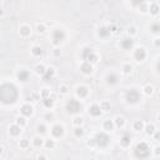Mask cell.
Returning a JSON list of instances; mask_svg holds the SVG:
<instances>
[{"instance_id":"6da1fadb","label":"cell","mask_w":160,"mask_h":160,"mask_svg":"<svg viewBox=\"0 0 160 160\" xmlns=\"http://www.w3.org/2000/svg\"><path fill=\"white\" fill-rule=\"evenodd\" d=\"M18 98H19V93L14 84L4 83L0 85V102L3 104H6V105L14 104L16 103Z\"/></svg>"},{"instance_id":"7a4b0ae2","label":"cell","mask_w":160,"mask_h":160,"mask_svg":"<svg viewBox=\"0 0 160 160\" xmlns=\"http://www.w3.org/2000/svg\"><path fill=\"white\" fill-rule=\"evenodd\" d=\"M151 154V150H150V146L148 143L145 142H140L136 146H135V150H134V155L135 158L138 159H146L149 158Z\"/></svg>"},{"instance_id":"3957f363","label":"cell","mask_w":160,"mask_h":160,"mask_svg":"<svg viewBox=\"0 0 160 160\" xmlns=\"http://www.w3.org/2000/svg\"><path fill=\"white\" fill-rule=\"evenodd\" d=\"M82 108H83L82 103H80L79 100L74 99V98L69 99L68 102H66V105H65V109H66V111L69 114H78V113H80Z\"/></svg>"},{"instance_id":"277c9868","label":"cell","mask_w":160,"mask_h":160,"mask_svg":"<svg viewBox=\"0 0 160 160\" xmlns=\"http://www.w3.org/2000/svg\"><path fill=\"white\" fill-rule=\"evenodd\" d=\"M110 136L104 133V131H100L95 135V143H96V146L99 148H106L109 144H110Z\"/></svg>"},{"instance_id":"5b68a950","label":"cell","mask_w":160,"mask_h":160,"mask_svg":"<svg viewBox=\"0 0 160 160\" xmlns=\"http://www.w3.org/2000/svg\"><path fill=\"white\" fill-rule=\"evenodd\" d=\"M65 31L63 29H55L51 34V43L55 46H59L65 40Z\"/></svg>"},{"instance_id":"8992f818","label":"cell","mask_w":160,"mask_h":160,"mask_svg":"<svg viewBox=\"0 0 160 160\" xmlns=\"http://www.w3.org/2000/svg\"><path fill=\"white\" fill-rule=\"evenodd\" d=\"M125 100L128 104H136L142 100V96H140V93L136 89H129L125 94Z\"/></svg>"},{"instance_id":"52a82bcc","label":"cell","mask_w":160,"mask_h":160,"mask_svg":"<svg viewBox=\"0 0 160 160\" xmlns=\"http://www.w3.org/2000/svg\"><path fill=\"white\" fill-rule=\"evenodd\" d=\"M146 55H148V54H146V50H145V48H143V46L136 48V49L134 50V54H133L135 62H138V63H143L144 60L146 59Z\"/></svg>"},{"instance_id":"ba28073f","label":"cell","mask_w":160,"mask_h":160,"mask_svg":"<svg viewBox=\"0 0 160 160\" xmlns=\"http://www.w3.org/2000/svg\"><path fill=\"white\" fill-rule=\"evenodd\" d=\"M134 39L130 38V36H126V38H123L122 42H120V48H122L123 50H131L134 48Z\"/></svg>"},{"instance_id":"9c48e42d","label":"cell","mask_w":160,"mask_h":160,"mask_svg":"<svg viewBox=\"0 0 160 160\" xmlns=\"http://www.w3.org/2000/svg\"><path fill=\"white\" fill-rule=\"evenodd\" d=\"M88 113H89V115H91V116H94V118H99V116L103 115L104 111L102 110V108H100L99 104H93V105L89 106Z\"/></svg>"},{"instance_id":"30bf717a","label":"cell","mask_w":160,"mask_h":160,"mask_svg":"<svg viewBox=\"0 0 160 160\" xmlns=\"http://www.w3.org/2000/svg\"><path fill=\"white\" fill-rule=\"evenodd\" d=\"M51 135L55 138V139H59L64 135V126L60 125V124H55L53 128H51Z\"/></svg>"},{"instance_id":"8fae6325","label":"cell","mask_w":160,"mask_h":160,"mask_svg":"<svg viewBox=\"0 0 160 160\" xmlns=\"http://www.w3.org/2000/svg\"><path fill=\"white\" fill-rule=\"evenodd\" d=\"M119 75L116 73H109L106 76H105V82L108 85H116L119 83Z\"/></svg>"},{"instance_id":"7c38bea8","label":"cell","mask_w":160,"mask_h":160,"mask_svg":"<svg viewBox=\"0 0 160 160\" xmlns=\"http://www.w3.org/2000/svg\"><path fill=\"white\" fill-rule=\"evenodd\" d=\"M20 113H22V115H24V116H31L34 114V108L29 103H25V104L22 105V108H20Z\"/></svg>"},{"instance_id":"4fadbf2b","label":"cell","mask_w":160,"mask_h":160,"mask_svg":"<svg viewBox=\"0 0 160 160\" xmlns=\"http://www.w3.org/2000/svg\"><path fill=\"white\" fill-rule=\"evenodd\" d=\"M89 88L86 85H80L76 88V96L80 98V99H85L88 95H89Z\"/></svg>"},{"instance_id":"5bb4252c","label":"cell","mask_w":160,"mask_h":160,"mask_svg":"<svg viewBox=\"0 0 160 160\" xmlns=\"http://www.w3.org/2000/svg\"><path fill=\"white\" fill-rule=\"evenodd\" d=\"M16 78H18L19 82L26 83L28 80H29V78H30V73H29L28 70H25V69H22V70H19V71L16 73Z\"/></svg>"},{"instance_id":"9a60e30c","label":"cell","mask_w":160,"mask_h":160,"mask_svg":"<svg viewBox=\"0 0 160 160\" xmlns=\"http://www.w3.org/2000/svg\"><path fill=\"white\" fill-rule=\"evenodd\" d=\"M54 104H55V95H53V94H50V96L43 99V105H44V108H46V109H49V110L53 109Z\"/></svg>"},{"instance_id":"2e32d148","label":"cell","mask_w":160,"mask_h":160,"mask_svg":"<svg viewBox=\"0 0 160 160\" xmlns=\"http://www.w3.org/2000/svg\"><path fill=\"white\" fill-rule=\"evenodd\" d=\"M19 34H20V36H23V38L30 36V35H31V28H30V25H28V24L20 25V28H19Z\"/></svg>"},{"instance_id":"e0dca14e","label":"cell","mask_w":160,"mask_h":160,"mask_svg":"<svg viewBox=\"0 0 160 160\" xmlns=\"http://www.w3.org/2000/svg\"><path fill=\"white\" fill-rule=\"evenodd\" d=\"M80 71H82L83 74H85V75H91L93 71H94V68H93V65L90 63L84 62L82 65H80Z\"/></svg>"},{"instance_id":"ac0fdd59","label":"cell","mask_w":160,"mask_h":160,"mask_svg":"<svg viewBox=\"0 0 160 160\" xmlns=\"http://www.w3.org/2000/svg\"><path fill=\"white\" fill-rule=\"evenodd\" d=\"M9 133H10L11 136H15V138H16V136H19L20 134L23 133V128L14 123V124H11V125L9 126Z\"/></svg>"},{"instance_id":"d6986e66","label":"cell","mask_w":160,"mask_h":160,"mask_svg":"<svg viewBox=\"0 0 160 160\" xmlns=\"http://www.w3.org/2000/svg\"><path fill=\"white\" fill-rule=\"evenodd\" d=\"M55 68H53V66H50V68H46V70H45V73H44V75H43V80L44 82H50V80L55 76Z\"/></svg>"},{"instance_id":"ffe728a7","label":"cell","mask_w":160,"mask_h":160,"mask_svg":"<svg viewBox=\"0 0 160 160\" xmlns=\"http://www.w3.org/2000/svg\"><path fill=\"white\" fill-rule=\"evenodd\" d=\"M131 144V136L129 133H125L122 135V138H120V145H122L123 148H128L129 145Z\"/></svg>"},{"instance_id":"44dd1931","label":"cell","mask_w":160,"mask_h":160,"mask_svg":"<svg viewBox=\"0 0 160 160\" xmlns=\"http://www.w3.org/2000/svg\"><path fill=\"white\" fill-rule=\"evenodd\" d=\"M111 35V33H110V30L108 29V26H100L99 29H98V36L100 38V39H106V38H109Z\"/></svg>"},{"instance_id":"7402d4cb","label":"cell","mask_w":160,"mask_h":160,"mask_svg":"<svg viewBox=\"0 0 160 160\" xmlns=\"http://www.w3.org/2000/svg\"><path fill=\"white\" fill-rule=\"evenodd\" d=\"M144 122L143 120H140V119H136V120H134V123H133V130H135V131H142V130H144Z\"/></svg>"},{"instance_id":"603a6c76","label":"cell","mask_w":160,"mask_h":160,"mask_svg":"<svg viewBox=\"0 0 160 160\" xmlns=\"http://www.w3.org/2000/svg\"><path fill=\"white\" fill-rule=\"evenodd\" d=\"M84 62H88V63H90L91 65H95V64H98V62H99V56H98V54H95L94 51H91V53L88 55V58L84 60Z\"/></svg>"},{"instance_id":"cb8c5ba5","label":"cell","mask_w":160,"mask_h":160,"mask_svg":"<svg viewBox=\"0 0 160 160\" xmlns=\"http://www.w3.org/2000/svg\"><path fill=\"white\" fill-rule=\"evenodd\" d=\"M114 122V125L116 126V128H124V125H125V118L124 116H115V119L113 120Z\"/></svg>"},{"instance_id":"d4e9b609","label":"cell","mask_w":160,"mask_h":160,"mask_svg":"<svg viewBox=\"0 0 160 160\" xmlns=\"http://www.w3.org/2000/svg\"><path fill=\"white\" fill-rule=\"evenodd\" d=\"M103 128H104V130H105V131H113V130H114V128H115L114 122H113V120H110V119L104 120V123H103Z\"/></svg>"},{"instance_id":"484cf974","label":"cell","mask_w":160,"mask_h":160,"mask_svg":"<svg viewBox=\"0 0 160 160\" xmlns=\"http://www.w3.org/2000/svg\"><path fill=\"white\" fill-rule=\"evenodd\" d=\"M45 70H46V66H45L44 64H36V65L34 66V71H35V74L39 75V76H43L44 73H45Z\"/></svg>"},{"instance_id":"4316f807","label":"cell","mask_w":160,"mask_h":160,"mask_svg":"<svg viewBox=\"0 0 160 160\" xmlns=\"http://www.w3.org/2000/svg\"><path fill=\"white\" fill-rule=\"evenodd\" d=\"M15 124H18L19 126H22V128H24V126H26L28 125V120H26V116H24V115H22V116H16V119H15Z\"/></svg>"},{"instance_id":"83f0119b","label":"cell","mask_w":160,"mask_h":160,"mask_svg":"<svg viewBox=\"0 0 160 160\" xmlns=\"http://www.w3.org/2000/svg\"><path fill=\"white\" fill-rule=\"evenodd\" d=\"M159 11H160V8H159V4H158V3H151V4L149 5V13H150L151 15L156 16V15L159 14Z\"/></svg>"},{"instance_id":"f1b7e54d","label":"cell","mask_w":160,"mask_h":160,"mask_svg":"<svg viewBox=\"0 0 160 160\" xmlns=\"http://www.w3.org/2000/svg\"><path fill=\"white\" fill-rule=\"evenodd\" d=\"M122 71H123L125 75H130V74L134 71V66H133L130 63H125V64H123V66H122Z\"/></svg>"},{"instance_id":"f546056e","label":"cell","mask_w":160,"mask_h":160,"mask_svg":"<svg viewBox=\"0 0 160 160\" xmlns=\"http://www.w3.org/2000/svg\"><path fill=\"white\" fill-rule=\"evenodd\" d=\"M144 130H145V133H146V135H149V136H151L155 131H156V128H155V125L153 124V123H149V124H146V125H144Z\"/></svg>"},{"instance_id":"4dcf8cb0","label":"cell","mask_w":160,"mask_h":160,"mask_svg":"<svg viewBox=\"0 0 160 160\" xmlns=\"http://www.w3.org/2000/svg\"><path fill=\"white\" fill-rule=\"evenodd\" d=\"M83 124H84V118L83 116H80V115L74 116V119H73V125L74 126H83Z\"/></svg>"},{"instance_id":"1f68e13d","label":"cell","mask_w":160,"mask_h":160,"mask_svg":"<svg viewBox=\"0 0 160 160\" xmlns=\"http://www.w3.org/2000/svg\"><path fill=\"white\" fill-rule=\"evenodd\" d=\"M150 31L155 35H158L160 33V23L159 22H154L150 24Z\"/></svg>"},{"instance_id":"d6a6232c","label":"cell","mask_w":160,"mask_h":160,"mask_svg":"<svg viewBox=\"0 0 160 160\" xmlns=\"http://www.w3.org/2000/svg\"><path fill=\"white\" fill-rule=\"evenodd\" d=\"M143 91H144V94H145V95L151 96V95L154 94V91H155V88H154L151 84H146V85L143 88Z\"/></svg>"},{"instance_id":"836d02e7","label":"cell","mask_w":160,"mask_h":160,"mask_svg":"<svg viewBox=\"0 0 160 160\" xmlns=\"http://www.w3.org/2000/svg\"><path fill=\"white\" fill-rule=\"evenodd\" d=\"M33 145H34L35 148H42V146L44 145L43 138H42V136H35V138L33 139Z\"/></svg>"},{"instance_id":"e575fe53","label":"cell","mask_w":160,"mask_h":160,"mask_svg":"<svg viewBox=\"0 0 160 160\" xmlns=\"http://www.w3.org/2000/svg\"><path fill=\"white\" fill-rule=\"evenodd\" d=\"M126 34H128V36L134 38V36L138 34V28H136L135 25H130V26H128V29H126Z\"/></svg>"},{"instance_id":"d590c367","label":"cell","mask_w":160,"mask_h":160,"mask_svg":"<svg viewBox=\"0 0 160 160\" xmlns=\"http://www.w3.org/2000/svg\"><path fill=\"white\" fill-rule=\"evenodd\" d=\"M69 93V85L63 83V84H60L59 85V94H62V95H66Z\"/></svg>"},{"instance_id":"8d00e7d4","label":"cell","mask_w":160,"mask_h":160,"mask_svg":"<svg viewBox=\"0 0 160 160\" xmlns=\"http://www.w3.org/2000/svg\"><path fill=\"white\" fill-rule=\"evenodd\" d=\"M31 54H33L34 56H40V55L43 54V49H42V46L34 45V46L31 48Z\"/></svg>"},{"instance_id":"74e56055","label":"cell","mask_w":160,"mask_h":160,"mask_svg":"<svg viewBox=\"0 0 160 160\" xmlns=\"http://www.w3.org/2000/svg\"><path fill=\"white\" fill-rule=\"evenodd\" d=\"M100 108H102L103 111H109L110 108H111V104L108 102V100H103V102H100Z\"/></svg>"},{"instance_id":"f35d334b","label":"cell","mask_w":160,"mask_h":160,"mask_svg":"<svg viewBox=\"0 0 160 160\" xmlns=\"http://www.w3.org/2000/svg\"><path fill=\"white\" fill-rule=\"evenodd\" d=\"M19 146H20V149L26 150V149H29V148H30V142H29L28 139H23V140H20Z\"/></svg>"},{"instance_id":"ab89813d","label":"cell","mask_w":160,"mask_h":160,"mask_svg":"<svg viewBox=\"0 0 160 160\" xmlns=\"http://www.w3.org/2000/svg\"><path fill=\"white\" fill-rule=\"evenodd\" d=\"M43 146H45L46 149H54L55 148V142L53 139H46V140H44V145Z\"/></svg>"},{"instance_id":"60d3db41","label":"cell","mask_w":160,"mask_h":160,"mask_svg":"<svg viewBox=\"0 0 160 160\" xmlns=\"http://www.w3.org/2000/svg\"><path fill=\"white\" fill-rule=\"evenodd\" d=\"M36 130H38V133H39L40 135H45V134L48 133V128H46L45 124H39V125L36 126Z\"/></svg>"},{"instance_id":"b9f144b4","label":"cell","mask_w":160,"mask_h":160,"mask_svg":"<svg viewBox=\"0 0 160 160\" xmlns=\"http://www.w3.org/2000/svg\"><path fill=\"white\" fill-rule=\"evenodd\" d=\"M84 129H83V126H75V129H74V135L76 136V138H82V136H84Z\"/></svg>"},{"instance_id":"7bdbcfd3","label":"cell","mask_w":160,"mask_h":160,"mask_svg":"<svg viewBox=\"0 0 160 160\" xmlns=\"http://www.w3.org/2000/svg\"><path fill=\"white\" fill-rule=\"evenodd\" d=\"M36 33L38 34H45L46 33V25L43 24V23H40L36 25Z\"/></svg>"},{"instance_id":"ee69618b","label":"cell","mask_w":160,"mask_h":160,"mask_svg":"<svg viewBox=\"0 0 160 160\" xmlns=\"http://www.w3.org/2000/svg\"><path fill=\"white\" fill-rule=\"evenodd\" d=\"M91 51H93V49H91V48H89V46L84 48V49L82 50V58H83V60H85V59L88 58V55H89Z\"/></svg>"},{"instance_id":"f6af8a7d","label":"cell","mask_w":160,"mask_h":160,"mask_svg":"<svg viewBox=\"0 0 160 160\" xmlns=\"http://www.w3.org/2000/svg\"><path fill=\"white\" fill-rule=\"evenodd\" d=\"M50 94H51V91H50L48 88H44V89H42V90H40V98H42V99L50 96Z\"/></svg>"},{"instance_id":"bcb514c9","label":"cell","mask_w":160,"mask_h":160,"mask_svg":"<svg viewBox=\"0 0 160 160\" xmlns=\"http://www.w3.org/2000/svg\"><path fill=\"white\" fill-rule=\"evenodd\" d=\"M139 9H140V11H142L143 14L149 13V5L146 4V2H145V3H143L142 5H140V6H139Z\"/></svg>"},{"instance_id":"7dc6e473","label":"cell","mask_w":160,"mask_h":160,"mask_svg":"<svg viewBox=\"0 0 160 160\" xmlns=\"http://www.w3.org/2000/svg\"><path fill=\"white\" fill-rule=\"evenodd\" d=\"M44 119L46 120V122H53V120L55 119V115H54V113L49 111V113H46V114L44 115Z\"/></svg>"},{"instance_id":"c3c4849f","label":"cell","mask_w":160,"mask_h":160,"mask_svg":"<svg viewBox=\"0 0 160 160\" xmlns=\"http://www.w3.org/2000/svg\"><path fill=\"white\" fill-rule=\"evenodd\" d=\"M130 3L134 8H139L143 3H145V0H130Z\"/></svg>"},{"instance_id":"681fc988","label":"cell","mask_w":160,"mask_h":160,"mask_svg":"<svg viewBox=\"0 0 160 160\" xmlns=\"http://www.w3.org/2000/svg\"><path fill=\"white\" fill-rule=\"evenodd\" d=\"M86 145L89 148H95L96 146V143H95V138H89L86 140Z\"/></svg>"},{"instance_id":"f907efd6","label":"cell","mask_w":160,"mask_h":160,"mask_svg":"<svg viewBox=\"0 0 160 160\" xmlns=\"http://www.w3.org/2000/svg\"><path fill=\"white\" fill-rule=\"evenodd\" d=\"M108 29L110 30V33H111V34L118 31V26H116V24H110V25L108 26Z\"/></svg>"},{"instance_id":"816d5d0a","label":"cell","mask_w":160,"mask_h":160,"mask_svg":"<svg viewBox=\"0 0 160 160\" xmlns=\"http://www.w3.org/2000/svg\"><path fill=\"white\" fill-rule=\"evenodd\" d=\"M154 45H155L156 48H159V45H160V39H159V38H155V39H154Z\"/></svg>"},{"instance_id":"f5cc1de1","label":"cell","mask_w":160,"mask_h":160,"mask_svg":"<svg viewBox=\"0 0 160 160\" xmlns=\"http://www.w3.org/2000/svg\"><path fill=\"white\" fill-rule=\"evenodd\" d=\"M53 54H54V56H59V55H60V49H58V48L54 49V50H53Z\"/></svg>"},{"instance_id":"db71d44e","label":"cell","mask_w":160,"mask_h":160,"mask_svg":"<svg viewBox=\"0 0 160 160\" xmlns=\"http://www.w3.org/2000/svg\"><path fill=\"white\" fill-rule=\"evenodd\" d=\"M4 153H5V149H4V146H3V145H0V156H2V155H4Z\"/></svg>"},{"instance_id":"11a10c76","label":"cell","mask_w":160,"mask_h":160,"mask_svg":"<svg viewBox=\"0 0 160 160\" xmlns=\"http://www.w3.org/2000/svg\"><path fill=\"white\" fill-rule=\"evenodd\" d=\"M154 150H155V151H154V153H155V155H160V148H159V146H156Z\"/></svg>"},{"instance_id":"9f6ffc18","label":"cell","mask_w":160,"mask_h":160,"mask_svg":"<svg viewBox=\"0 0 160 160\" xmlns=\"http://www.w3.org/2000/svg\"><path fill=\"white\" fill-rule=\"evenodd\" d=\"M4 15H5V10L0 8V16H4Z\"/></svg>"},{"instance_id":"6f0895ef","label":"cell","mask_w":160,"mask_h":160,"mask_svg":"<svg viewBox=\"0 0 160 160\" xmlns=\"http://www.w3.org/2000/svg\"><path fill=\"white\" fill-rule=\"evenodd\" d=\"M36 159H46L45 155H36Z\"/></svg>"},{"instance_id":"680465c9","label":"cell","mask_w":160,"mask_h":160,"mask_svg":"<svg viewBox=\"0 0 160 160\" xmlns=\"http://www.w3.org/2000/svg\"><path fill=\"white\" fill-rule=\"evenodd\" d=\"M3 4V0H0V5H2Z\"/></svg>"}]
</instances>
